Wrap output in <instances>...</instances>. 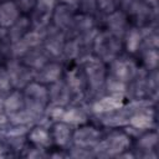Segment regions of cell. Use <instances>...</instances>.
<instances>
[{"label":"cell","mask_w":159,"mask_h":159,"mask_svg":"<svg viewBox=\"0 0 159 159\" xmlns=\"http://www.w3.org/2000/svg\"><path fill=\"white\" fill-rule=\"evenodd\" d=\"M80 2H82V9L86 12H92L96 9V1L94 0H80Z\"/></svg>","instance_id":"obj_30"},{"label":"cell","mask_w":159,"mask_h":159,"mask_svg":"<svg viewBox=\"0 0 159 159\" xmlns=\"http://www.w3.org/2000/svg\"><path fill=\"white\" fill-rule=\"evenodd\" d=\"M157 143V134L155 133H149L144 137H142L139 144L140 147H143L144 149H152Z\"/></svg>","instance_id":"obj_28"},{"label":"cell","mask_w":159,"mask_h":159,"mask_svg":"<svg viewBox=\"0 0 159 159\" xmlns=\"http://www.w3.org/2000/svg\"><path fill=\"white\" fill-rule=\"evenodd\" d=\"M84 72L89 86L98 89L104 82V66L98 58H89L84 62Z\"/></svg>","instance_id":"obj_5"},{"label":"cell","mask_w":159,"mask_h":159,"mask_svg":"<svg viewBox=\"0 0 159 159\" xmlns=\"http://www.w3.org/2000/svg\"><path fill=\"white\" fill-rule=\"evenodd\" d=\"M48 99V91L40 82H30L25 87V108L36 119L42 113L45 104Z\"/></svg>","instance_id":"obj_1"},{"label":"cell","mask_w":159,"mask_h":159,"mask_svg":"<svg viewBox=\"0 0 159 159\" xmlns=\"http://www.w3.org/2000/svg\"><path fill=\"white\" fill-rule=\"evenodd\" d=\"M63 46H65L63 35L60 32L58 29H57V31L48 32L47 37L45 39L46 52H48L52 56H60L62 53V51H63Z\"/></svg>","instance_id":"obj_12"},{"label":"cell","mask_w":159,"mask_h":159,"mask_svg":"<svg viewBox=\"0 0 159 159\" xmlns=\"http://www.w3.org/2000/svg\"><path fill=\"white\" fill-rule=\"evenodd\" d=\"M61 66L57 63H47L45 66H42L40 70H37V75H36V80L41 83H53L57 82L61 77Z\"/></svg>","instance_id":"obj_11"},{"label":"cell","mask_w":159,"mask_h":159,"mask_svg":"<svg viewBox=\"0 0 159 159\" xmlns=\"http://www.w3.org/2000/svg\"><path fill=\"white\" fill-rule=\"evenodd\" d=\"M7 75H9V78L11 81V84L16 88H22V87H26L31 80H32V71L30 67H27L25 63H20L17 62L16 60H12L7 63Z\"/></svg>","instance_id":"obj_3"},{"label":"cell","mask_w":159,"mask_h":159,"mask_svg":"<svg viewBox=\"0 0 159 159\" xmlns=\"http://www.w3.org/2000/svg\"><path fill=\"white\" fill-rule=\"evenodd\" d=\"M73 140L78 147H81V149H84L97 144L99 140V133L92 127H82L75 132Z\"/></svg>","instance_id":"obj_9"},{"label":"cell","mask_w":159,"mask_h":159,"mask_svg":"<svg viewBox=\"0 0 159 159\" xmlns=\"http://www.w3.org/2000/svg\"><path fill=\"white\" fill-rule=\"evenodd\" d=\"M11 86L12 84H11L10 78H9L7 71L5 68H0V98L9 94Z\"/></svg>","instance_id":"obj_25"},{"label":"cell","mask_w":159,"mask_h":159,"mask_svg":"<svg viewBox=\"0 0 159 159\" xmlns=\"http://www.w3.org/2000/svg\"><path fill=\"white\" fill-rule=\"evenodd\" d=\"M19 19V7L14 1H4L0 4V26L10 27Z\"/></svg>","instance_id":"obj_10"},{"label":"cell","mask_w":159,"mask_h":159,"mask_svg":"<svg viewBox=\"0 0 159 159\" xmlns=\"http://www.w3.org/2000/svg\"><path fill=\"white\" fill-rule=\"evenodd\" d=\"M67 84L70 89L80 92L83 88V77L77 71H71L67 73Z\"/></svg>","instance_id":"obj_24"},{"label":"cell","mask_w":159,"mask_h":159,"mask_svg":"<svg viewBox=\"0 0 159 159\" xmlns=\"http://www.w3.org/2000/svg\"><path fill=\"white\" fill-rule=\"evenodd\" d=\"M29 139L36 145H47L50 143V134L45 128L35 127L29 132Z\"/></svg>","instance_id":"obj_22"},{"label":"cell","mask_w":159,"mask_h":159,"mask_svg":"<svg viewBox=\"0 0 159 159\" xmlns=\"http://www.w3.org/2000/svg\"><path fill=\"white\" fill-rule=\"evenodd\" d=\"M56 0H36L35 10L32 14V26L36 30H43L51 19L55 9Z\"/></svg>","instance_id":"obj_4"},{"label":"cell","mask_w":159,"mask_h":159,"mask_svg":"<svg viewBox=\"0 0 159 159\" xmlns=\"http://www.w3.org/2000/svg\"><path fill=\"white\" fill-rule=\"evenodd\" d=\"M16 5L19 9H21L22 11H30L31 9L35 7L36 5V0H17Z\"/></svg>","instance_id":"obj_29"},{"label":"cell","mask_w":159,"mask_h":159,"mask_svg":"<svg viewBox=\"0 0 159 159\" xmlns=\"http://www.w3.org/2000/svg\"><path fill=\"white\" fill-rule=\"evenodd\" d=\"M24 106H25L24 96H22L20 92L14 91V92L9 93V94L5 97L2 109H4L7 114H11V113H15V112L20 111L21 108H24Z\"/></svg>","instance_id":"obj_16"},{"label":"cell","mask_w":159,"mask_h":159,"mask_svg":"<svg viewBox=\"0 0 159 159\" xmlns=\"http://www.w3.org/2000/svg\"><path fill=\"white\" fill-rule=\"evenodd\" d=\"M135 67L132 61L127 58H117L112 63V77L122 82H127L133 77Z\"/></svg>","instance_id":"obj_7"},{"label":"cell","mask_w":159,"mask_h":159,"mask_svg":"<svg viewBox=\"0 0 159 159\" xmlns=\"http://www.w3.org/2000/svg\"><path fill=\"white\" fill-rule=\"evenodd\" d=\"M46 61H47L46 52L37 47L29 50L24 55V63L31 70H40L42 66L46 65Z\"/></svg>","instance_id":"obj_13"},{"label":"cell","mask_w":159,"mask_h":159,"mask_svg":"<svg viewBox=\"0 0 159 159\" xmlns=\"http://www.w3.org/2000/svg\"><path fill=\"white\" fill-rule=\"evenodd\" d=\"M143 58H144V63H145V66H147L148 68L154 70V68L157 67V65H158L159 56H158V52H157L155 48H149V50L145 51Z\"/></svg>","instance_id":"obj_27"},{"label":"cell","mask_w":159,"mask_h":159,"mask_svg":"<svg viewBox=\"0 0 159 159\" xmlns=\"http://www.w3.org/2000/svg\"><path fill=\"white\" fill-rule=\"evenodd\" d=\"M120 106H122V94H112L109 97H104L101 101H98L93 106V109L96 112L104 113V112L118 109Z\"/></svg>","instance_id":"obj_17"},{"label":"cell","mask_w":159,"mask_h":159,"mask_svg":"<svg viewBox=\"0 0 159 159\" xmlns=\"http://www.w3.org/2000/svg\"><path fill=\"white\" fill-rule=\"evenodd\" d=\"M120 48V42L117 36L111 32H102L94 39V50L103 61H112Z\"/></svg>","instance_id":"obj_2"},{"label":"cell","mask_w":159,"mask_h":159,"mask_svg":"<svg viewBox=\"0 0 159 159\" xmlns=\"http://www.w3.org/2000/svg\"><path fill=\"white\" fill-rule=\"evenodd\" d=\"M140 42H142V34L138 29H132L130 31L127 32V36H125V46H127V50L129 52H137L139 46H140Z\"/></svg>","instance_id":"obj_23"},{"label":"cell","mask_w":159,"mask_h":159,"mask_svg":"<svg viewBox=\"0 0 159 159\" xmlns=\"http://www.w3.org/2000/svg\"><path fill=\"white\" fill-rule=\"evenodd\" d=\"M53 139L58 145H66L71 139V128L65 122L53 125Z\"/></svg>","instance_id":"obj_19"},{"label":"cell","mask_w":159,"mask_h":159,"mask_svg":"<svg viewBox=\"0 0 159 159\" xmlns=\"http://www.w3.org/2000/svg\"><path fill=\"white\" fill-rule=\"evenodd\" d=\"M152 120H153V116L149 114V112L139 111L128 119V123L132 127H134L135 129H145V128L150 127Z\"/></svg>","instance_id":"obj_20"},{"label":"cell","mask_w":159,"mask_h":159,"mask_svg":"<svg viewBox=\"0 0 159 159\" xmlns=\"http://www.w3.org/2000/svg\"><path fill=\"white\" fill-rule=\"evenodd\" d=\"M61 120L67 123V124H82L86 122V114L80 109V108H70V109H63Z\"/></svg>","instance_id":"obj_21"},{"label":"cell","mask_w":159,"mask_h":159,"mask_svg":"<svg viewBox=\"0 0 159 159\" xmlns=\"http://www.w3.org/2000/svg\"><path fill=\"white\" fill-rule=\"evenodd\" d=\"M70 97H71V89L67 83L60 82V80L52 83V87L48 91V98L51 99L53 106H60V107L66 106L70 101Z\"/></svg>","instance_id":"obj_8"},{"label":"cell","mask_w":159,"mask_h":159,"mask_svg":"<svg viewBox=\"0 0 159 159\" xmlns=\"http://www.w3.org/2000/svg\"><path fill=\"white\" fill-rule=\"evenodd\" d=\"M78 52H80V46H78L77 41H70V42L65 43L62 53L65 55L66 58H68V60L76 58L78 56Z\"/></svg>","instance_id":"obj_26"},{"label":"cell","mask_w":159,"mask_h":159,"mask_svg":"<svg viewBox=\"0 0 159 159\" xmlns=\"http://www.w3.org/2000/svg\"><path fill=\"white\" fill-rule=\"evenodd\" d=\"M31 21L27 17H19L11 26L9 30V39L11 40V42H15L17 40H20L30 29Z\"/></svg>","instance_id":"obj_18"},{"label":"cell","mask_w":159,"mask_h":159,"mask_svg":"<svg viewBox=\"0 0 159 159\" xmlns=\"http://www.w3.org/2000/svg\"><path fill=\"white\" fill-rule=\"evenodd\" d=\"M61 2H63L65 5H77L80 2V0H60Z\"/></svg>","instance_id":"obj_31"},{"label":"cell","mask_w":159,"mask_h":159,"mask_svg":"<svg viewBox=\"0 0 159 159\" xmlns=\"http://www.w3.org/2000/svg\"><path fill=\"white\" fill-rule=\"evenodd\" d=\"M52 19L58 30L67 29L72 24V20H73L70 5H61V6L56 7V10H53V12H52Z\"/></svg>","instance_id":"obj_14"},{"label":"cell","mask_w":159,"mask_h":159,"mask_svg":"<svg viewBox=\"0 0 159 159\" xmlns=\"http://www.w3.org/2000/svg\"><path fill=\"white\" fill-rule=\"evenodd\" d=\"M129 145V138L124 133H112L106 140L101 143L102 150L107 152V154H118L122 150L127 149Z\"/></svg>","instance_id":"obj_6"},{"label":"cell","mask_w":159,"mask_h":159,"mask_svg":"<svg viewBox=\"0 0 159 159\" xmlns=\"http://www.w3.org/2000/svg\"><path fill=\"white\" fill-rule=\"evenodd\" d=\"M127 25V17L120 11H113L108 16V27L111 34H113L117 37H120L124 34Z\"/></svg>","instance_id":"obj_15"}]
</instances>
